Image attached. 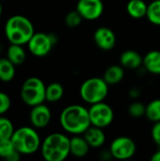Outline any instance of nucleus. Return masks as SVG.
I'll return each mask as SVG.
<instances>
[{"instance_id":"nucleus-1","label":"nucleus","mask_w":160,"mask_h":161,"mask_svg":"<svg viewBox=\"0 0 160 161\" xmlns=\"http://www.w3.org/2000/svg\"><path fill=\"white\" fill-rule=\"evenodd\" d=\"M59 124L67 133L72 135H83L91 125L89 109L81 105H70L61 111Z\"/></svg>"},{"instance_id":"nucleus-2","label":"nucleus","mask_w":160,"mask_h":161,"mask_svg":"<svg viewBox=\"0 0 160 161\" xmlns=\"http://www.w3.org/2000/svg\"><path fill=\"white\" fill-rule=\"evenodd\" d=\"M5 35L9 43L25 45L27 44L35 30L31 21L20 14L10 16L5 25Z\"/></svg>"},{"instance_id":"nucleus-3","label":"nucleus","mask_w":160,"mask_h":161,"mask_svg":"<svg viewBox=\"0 0 160 161\" xmlns=\"http://www.w3.org/2000/svg\"><path fill=\"white\" fill-rule=\"evenodd\" d=\"M41 153L45 161L65 160L70 153V139L62 133L49 134L41 142Z\"/></svg>"},{"instance_id":"nucleus-4","label":"nucleus","mask_w":160,"mask_h":161,"mask_svg":"<svg viewBox=\"0 0 160 161\" xmlns=\"http://www.w3.org/2000/svg\"><path fill=\"white\" fill-rule=\"evenodd\" d=\"M11 141L16 150L25 156L35 154L41 145L40 135L33 126H22L15 129Z\"/></svg>"},{"instance_id":"nucleus-5","label":"nucleus","mask_w":160,"mask_h":161,"mask_svg":"<svg viewBox=\"0 0 160 161\" xmlns=\"http://www.w3.org/2000/svg\"><path fill=\"white\" fill-rule=\"evenodd\" d=\"M108 84L102 77H91L85 80L79 90L82 100L90 105L103 102L108 94Z\"/></svg>"},{"instance_id":"nucleus-6","label":"nucleus","mask_w":160,"mask_h":161,"mask_svg":"<svg viewBox=\"0 0 160 161\" xmlns=\"http://www.w3.org/2000/svg\"><path fill=\"white\" fill-rule=\"evenodd\" d=\"M45 92L46 86L43 81L36 76L29 77L25 80L21 87V99L22 101L29 106L34 107L40 104L44 103L45 100Z\"/></svg>"},{"instance_id":"nucleus-7","label":"nucleus","mask_w":160,"mask_h":161,"mask_svg":"<svg viewBox=\"0 0 160 161\" xmlns=\"http://www.w3.org/2000/svg\"><path fill=\"white\" fill-rule=\"evenodd\" d=\"M56 37L53 34H47L44 32H35L27 42L29 52L38 58L47 56L53 46L56 43Z\"/></svg>"},{"instance_id":"nucleus-8","label":"nucleus","mask_w":160,"mask_h":161,"mask_svg":"<svg viewBox=\"0 0 160 161\" xmlns=\"http://www.w3.org/2000/svg\"><path fill=\"white\" fill-rule=\"evenodd\" d=\"M89 114L91 125L100 128L109 126L114 120V111L112 108L104 101L91 105Z\"/></svg>"},{"instance_id":"nucleus-9","label":"nucleus","mask_w":160,"mask_h":161,"mask_svg":"<svg viewBox=\"0 0 160 161\" xmlns=\"http://www.w3.org/2000/svg\"><path fill=\"white\" fill-rule=\"evenodd\" d=\"M137 146L135 142L126 136H121L112 141L109 151L112 158L119 160H126L133 158L136 154Z\"/></svg>"},{"instance_id":"nucleus-10","label":"nucleus","mask_w":160,"mask_h":161,"mask_svg":"<svg viewBox=\"0 0 160 161\" xmlns=\"http://www.w3.org/2000/svg\"><path fill=\"white\" fill-rule=\"evenodd\" d=\"M76 10L81 14L84 20L94 21L103 14L104 3L102 0H78Z\"/></svg>"},{"instance_id":"nucleus-11","label":"nucleus","mask_w":160,"mask_h":161,"mask_svg":"<svg viewBox=\"0 0 160 161\" xmlns=\"http://www.w3.org/2000/svg\"><path fill=\"white\" fill-rule=\"evenodd\" d=\"M51 117L52 114L50 108L43 103L32 107L29 114L30 123L35 128L46 127L51 121Z\"/></svg>"},{"instance_id":"nucleus-12","label":"nucleus","mask_w":160,"mask_h":161,"mask_svg":"<svg viewBox=\"0 0 160 161\" xmlns=\"http://www.w3.org/2000/svg\"><path fill=\"white\" fill-rule=\"evenodd\" d=\"M95 44L104 51H109L116 45V35L108 27L102 26L95 30L93 34Z\"/></svg>"},{"instance_id":"nucleus-13","label":"nucleus","mask_w":160,"mask_h":161,"mask_svg":"<svg viewBox=\"0 0 160 161\" xmlns=\"http://www.w3.org/2000/svg\"><path fill=\"white\" fill-rule=\"evenodd\" d=\"M83 137L91 148H99L103 146L106 142V134L103 131V128L94 125H91L84 132Z\"/></svg>"},{"instance_id":"nucleus-14","label":"nucleus","mask_w":160,"mask_h":161,"mask_svg":"<svg viewBox=\"0 0 160 161\" xmlns=\"http://www.w3.org/2000/svg\"><path fill=\"white\" fill-rule=\"evenodd\" d=\"M91 146L84 137L80 135H74L70 139V153L74 158H84L89 153Z\"/></svg>"},{"instance_id":"nucleus-15","label":"nucleus","mask_w":160,"mask_h":161,"mask_svg":"<svg viewBox=\"0 0 160 161\" xmlns=\"http://www.w3.org/2000/svg\"><path fill=\"white\" fill-rule=\"evenodd\" d=\"M120 63L127 69H137L143 64V58L134 50H126L120 57Z\"/></svg>"},{"instance_id":"nucleus-16","label":"nucleus","mask_w":160,"mask_h":161,"mask_svg":"<svg viewBox=\"0 0 160 161\" xmlns=\"http://www.w3.org/2000/svg\"><path fill=\"white\" fill-rule=\"evenodd\" d=\"M0 158L7 161H18L21 154L16 150L11 139L0 140Z\"/></svg>"},{"instance_id":"nucleus-17","label":"nucleus","mask_w":160,"mask_h":161,"mask_svg":"<svg viewBox=\"0 0 160 161\" xmlns=\"http://www.w3.org/2000/svg\"><path fill=\"white\" fill-rule=\"evenodd\" d=\"M143 65L147 72L153 75H160V51L152 50L143 58Z\"/></svg>"},{"instance_id":"nucleus-18","label":"nucleus","mask_w":160,"mask_h":161,"mask_svg":"<svg viewBox=\"0 0 160 161\" xmlns=\"http://www.w3.org/2000/svg\"><path fill=\"white\" fill-rule=\"evenodd\" d=\"M148 5L143 0H130L126 5L127 13L134 19L146 17Z\"/></svg>"},{"instance_id":"nucleus-19","label":"nucleus","mask_w":160,"mask_h":161,"mask_svg":"<svg viewBox=\"0 0 160 161\" xmlns=\"http://www.w3.org/2000/svg\"><path fill=\"white\" fill-rule=\"evenodd\" d=\"M124 77V71L122 65H111L104 73L103 78L108 85H116Z\"/></svg>"},{"instance_id":"nucleus-20","label":"nucleus","mask_w":160,"mask_h":161,"mask_svg":"<svg viewBox=\"0 0 160 161\" xmlns=\"http://www.w3.org/2000/svg\"><path fill=\"white\" fill-rule=\"evenodd\" d=\"M7 58L15 66H19L25 62L26 58V53L25 50L23 48V45L10 43L7 50Z\"/></svg>"},{"instance_id":"nucleus-21","label":"nucleus","mask_w":160,"mask_h":161,"mask_svg":"<svg viewBox=\"0 0 160 161\" xmlns=\"http://www.w3.org/2000/svg\"><path fill=\"white\" fill-rule=\"evenodd\" d=\"M15 65L8 58H0V81L2 82H10L15 76Z\"/></svg>"},{"instance_id":"nucleus-22","label":"nucleus","mask_w":160,"mask_h":161,"mask_svg":"<svg viewBox=\"0 0 160 161\" xmlns=\"http://www.w3.org/2000/svg\"><path fill=\"white\" fill-rule=\"evenodd\" d=\"M64 95V88L58 82H53L46 86L45 100L49 103L58 102Z\"/></svg>"},{"instance_id":"nucleus-23","label":"nucleus","mask_w":160,"mask_h":161,"mask_svg":"<svg viewBox=\"0 0 160 161\" xmlns=\"http://www.w3.org/2000/svg\"><path fill=\"white\" fill-rule=\"evenodd\" d=\"M145 117L153 122H160V99H155L146 106Z\"/></svg>"},{"instance_id":"nucleus-24","label":"nucleus","mask_w":160,"mask_h":161,"mask_svg":"<svg viewBox=\"0 0 160 161\" xmlns=\"http://www.w3.org/2000/svg\"><path fill=\"white\" fill-rule=\"evenodd\" d=\"M146 17L153 25H160V0H154L148 5Z\"/></svg>"},{"instance_id":"nucleus-25","label":"nucleus","mask_w":160,"mask_h":161,"mask_svg":"<svg viewBox=\"0 0 160 161\" xmlns=\"http://www.w3.org/2000/svg\"><path fill=\"white\" fill-rule=\"evenodd\" d=\"M15 129L12 122L3 116H0V140L11 139Z\"/></svg>"},{"instance_id":"nucleus-26","label":"nucleus","mask_w":160,"mask_h":161,"mask_svg":"<svg viewBox=\"0 0 160 161\" xmlns=\"http://www.w3.org/2000/svg\"><path fill=\"white\" fill-rule=\"evenodd\" d=\"M145 111H146V106L139 101H135L131 103L130 106L128 107L129 115L135 119H140L145 116Z\"/></svg>"},{"instance_id":"nucleus-27","label":"nucleus","mask_w":160,"mask_h":161,"mask_svg":"<svg viewBox=\"0 0 160 161\" xmlns=\"http://www.w3.org/2000/svg\"><path fill=\"white\" fill-rule=\"evenodd\" d=\"M82 20H83V17L75 9V10H72L69 13H67V15L65 17V24L68 27L74 28V27H77L82 23Z\"/></svg>"},{"instance_id":"nucleus-28","label":"nucleus","mask_w":160,"mask_h":161,"mask_svg":"<svg viewBox=\"0 0 160 161\" xmlns=\"http://www.w3.org/2000/svg\"><path fill=\"white\" fill-rule=\"evenodd\" d=\"M10 106L11 100L9 96L4 92H0V116L7 113L10 108Z\"/></svg>"},{"instance_id":"nucleus-29","label":"nucleus","mask_w":160,"mask_h":161,"mask_svg":"<svg viewBox=\"0 0 160 161\" xmlns=\"http://www.w3.org/2000/svg\"><path fill=\"white\" fill-rule=\"evenodd\" d=\"M151 135H152V139L154 142L158 146V148H160V122L154 123Z\"/></svg>"},{"instance_id":"nucleus-30","label":"nucleus","mask_w":160,"mask_h":161,"mask_svg":"<svg viewBox=\"0 0 160 161\" xmlns=\"http://www.w3.org/2000/svg\"><path fill=\"white\" fill-rule=\"evenodd\" d=\"M129 95L131 98H138L141 95V92L138 88H133L129 92Z\"/></svg>"},{"instance_id":"nucleus-31","label":"nucleus","mask_w":160,"mask_h":161,"mask_svg":"<svg viewBox=\"0 0 160 161\" xmlns=\"http://www.w3.org/2000/svg\"><path fill=\"white\" fill-rule=\"evenodd\" d=\"M151 160L152 161H160V148L154 153V155L151 157Z\"/></svg>"},{"instance_id":"nucleus-32","label":"nucleus","mask_w":160,"mask_h":161,"mask_svg":"<svg viewBox=\"0 0 160 161\" xmlns=\"http://www.w3.org/2000/svg\"><path fill=\"white\" fill-rule=\"evenodd\" d=\"M2 11H3V8H2V5H1V3H0V17H1V15H2Z\"/></svg>"},{"instance_id":"nucleus-33","label":"nucleus","mask_w":160,"mask_h":161,"mask_svg":"<svg viewBox=\"0 0 160 161\" xmlns=\"http://www.w3.org/2000/svg\"><path fill=\"white\" fill-rule=\"evenodd\" d=\"M0 159H1V158H0Z\"/></svg>"}]
</instances>
